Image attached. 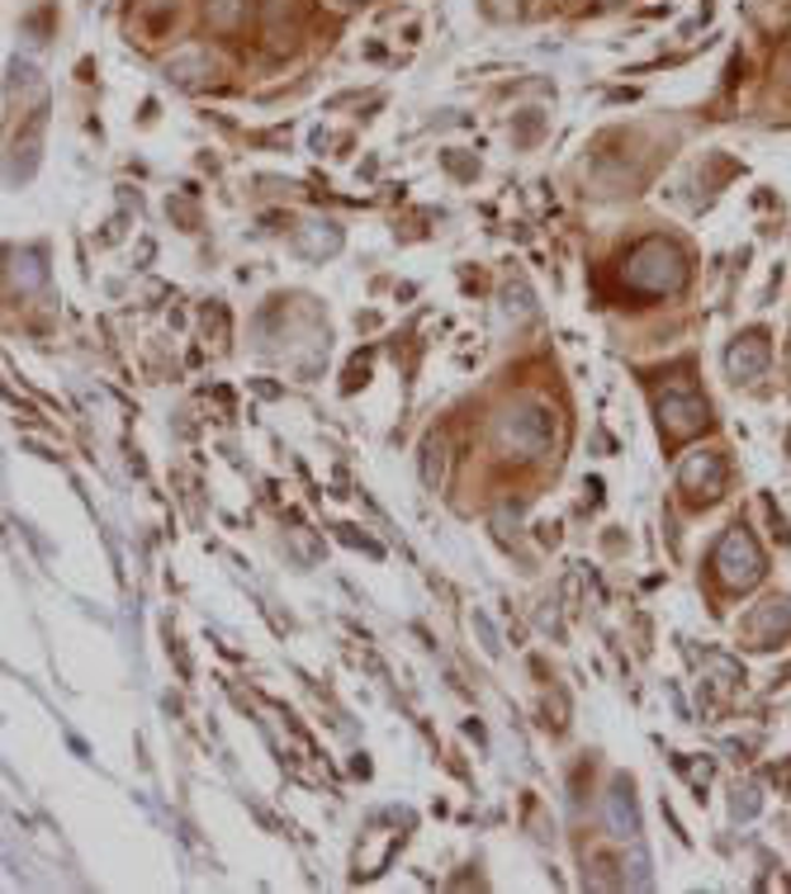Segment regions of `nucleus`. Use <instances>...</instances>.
I'll list each match as a JSON object with an SVG mask.
<instances>
[{"instance_id":"nucleus-2","label":"nucleus","mask_w":791,"mask_h":894,"mask_svg":"<svg viewBox=\"0 0 791 894\" xmlns=\"http://www.w3.org/2000/svg\"><path fill=\"white\" fill-rule=\"evenodd\" d=\"M711 568H716V578L730 587V592H749V587L763 582L768 573V558L763 549H758L754 531H745V525H730L720 539H716V554H711Z\"/></svg>"},{"instance_id":"nucleus-1","label":"nucleus","mask_w":791,"mask_h":894,"mask_svg":"<svg viewBox=\"0 0 791 894\" xmlns=\"http://www.w3.org/2000/svg\"><path fill=\"white\" fill-rule=\"evenodd\" d=\"M621 280H626V290L650 294V298L683 294V284H687V251L678 247L673 237H644V242L626 255Z\"/></svg>"},{"instance_id":"nucleus-8","label":"nucleus","mask_w":791,"mask_h":894,"mask_svg":"<svg viewBox=\"0 0 791 894\" xmlns=\"http://www.w3.org/2000/svg\"><path fill=\"white\" fill-rule=\"evenodd\" d=\"M791 634V601H768V606H758L754 620H749V639L758 648H768L772 639H782Z\"/></svg>"},{"instance_id":"nucleus-3","label":"nucleus","mask_w":791,"mask_h":894,"mask_svg":"<svg viewBox=\"0 0 791 894\" xmlns=\"http://www.w3.org/2000/svg\"><path fill=\"white\" fill-rule=\"evenodd\" d=\"M706 417H711L706 397L692 393V389H669V393L659 397V426H663V436H669V440L697 436V430L706 426Z\"/></svg>"},{"instance_id":"nucleus-9","label":"nucleus","mask_w":791,"mask_h":894,"mask_svg":"<svg viewBox=\"0 0 791 894\" xmlns=\"http://www.w3.org/2000/svg\"><path fill=\"white\" fill-rule=\"evenodd\" d=\"M630 885H636V890L650 885V857H644L640 848H636V857H630Z\"/></svg>"},{"instance_id":"nucleus-5","label":"nucleus","mask_w":791,"mask_h":894,"mask_svg":"<svg viewBox=\"0 0 791 894\" xmlns=\"http://www.w3.org/2000/svg\"><path fill=\"white\" fill-rule=\"evenodd\" d=\"M768 360H772V346H768V331H745L730 350H725V370H730V379H758L768 370Z\"/></svg>"},{"instance_id":"nucleus-11","label":"nucleus","mask_w":791,"mask_h":894,"mask_svg":"<svg viewBox=\"0 0 791 894\" xmlns=\"http://www.w3.org/2000/svg\"><path fill=\"white\" fill-rule=\"evenodd\" d=\"M342 6H356V0H342Z\"/></svg>"},{"instance_id":"nucleus-12","label":"nucleus","mask_w":791,"mask_h":894,"mask_svg":"<svg viewBox=\"0 0 791 894\" xmlns=\"http://www.w3.org/2000/svg\"><path fill=\"white\" fill-rule=\"evenodd\" d=\"M787 450H791V440H787Z\"/></svg>"},{"instance_id":"nucleus-10","label":"nucleus","mask_w":791,"mask_h":894,"mask_svg":"<svg viewBox=\"0 0 791 894\" xmlns=\"http://www.w3.org/2000/svg\"><path fill=\"white\" fill-rule=\"evenodd\" d=\"M754 814H758V791L745 786V791L735 795V819H754Z\"/></svg>"},{"instance_id":"nucleus-6","label":"nucleus","mask_w":791,"mask_h":894,"mask_svg":"<svg viewBox=\"0 0 791 894\" xmlns=\"http://www.w3.org/2000/svg\"><path fill=\"white\" fill-rule=\"evenodd\" d=\"M607 833L621 838V842H636L640 838V814H636V795H630V781L616 776L611 791H607Z\"/></svg>"},{"instance_id":"nucleus-4","label":"nucleus","mask_w":791,"mask_h":894,"mask_svg":"<svg viewBox=\"0 0 791 894\" xmlns=\"http://www.w3.org/2000/svg\"><path fill=\"white\" fill-rule=\"evenodd\" d=\"M502 440L512 445L521 455H545L550 440H555V417L545 407H521V412H508L502 417Z\"/></svg>"},{"instance_id":"nucleus-7","label":"nucleus","mask_w":791,"mask_h":894,"mask_svg":"<svg viewBox=\"0 0 791 894\" xmlns=\"http://www.w3.org/2000/svg\"><path fill=\"white\" fill-rule=\"evenodd\" d=\"M678 483H683V492H697V498H720L725 492V459L720 455H692L683 473H678Z\"/></svg>"}]
</instances>
